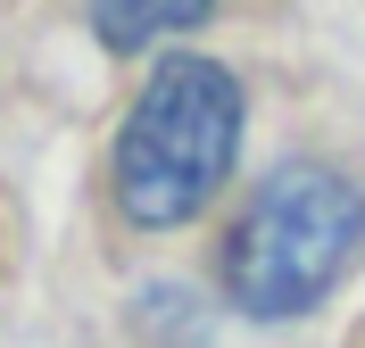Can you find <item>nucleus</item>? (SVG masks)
I'll return each mask as SVG.
<instances>
[{"label": "nucleus", "mask_w": 365, "mask_h": 348, "mask_svg": "<svg viewBox=\"0 0 365 348\" xmlns=\"http://www.w3.org/2000/svg\"><path fill=\"white\" fill-rule=\"evenodd\" d=\"M200 17H207V0H91V25H100L108 50H141V42H158V33L200 25Z\"/></svg>", "instance_id": "obj_3"}, {"label": "nucleus", "mask_w": 365, "mask_h": 348, "mask_svg": "<svg viewBox=\"0 0 365 348\" xmlns=\"http://www.w3.org/2000/svg\"><path fill=\"white\" fill-rule=\"evenodd\" d=\"M241 149V83L216 58H158L116 133V208L141 232H175L225 191Z\"/></svg>", "instance_id": "obj_1"}, {"label": "nucleus", "mask_w": 365, "mask_h": 348, "mask_svg": "<svg viewBox=\"0 0 365 348\" xmlns=\"http://www.w3.org/2000/svg\"><path fill=\"white\" fill-rule=\"evenodd\" d=\"M365 249V191L332 166H274L225 232V299L257 324L307 315Z\"/></svg>", "instance_id": "obj_2"}]
</instances>
